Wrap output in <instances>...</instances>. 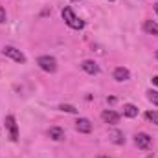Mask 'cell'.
Instances as JSON below:
<instances>
[{
	"mask_svg": "<svg viewBox=\"0 0 158 158\" xmlns=\"http://www.w3.org/2000/svg\"><path fill=\"white\" fill-rule=\"evenodd\" d=\"M61 15H63L64 22H66L72 30H83V28H85V22H83L79 17H76V13L72 11V7H63Z\"/></svg>",
	"mask_w": 158,
	"mask_h": 158,
	"instance_id": "cell-1",
	"label": "cell"
},
{
	"mask_svg": "<svg viewBox=\"0 0 158 158\" xmlns=\"http://www.w3.org/2000/svg\"><path fill=\"white\" fill-rule=\"evenodd\" d=\"M6 22V9L0 6V24H4Z\"/></svg>",
	"mask_w": 158,
	"mask_h": 158,
	"instance_id": "cell-17",
	"label": "cell"
},
{
	"mask_svg": "<svg viewBox=\"0 0 158 158\" xmlns=\"http://www.w3.org/2000/svg\"><path fill=\"white\" fill-rule=\"evenodd\" d=\"M48 136H50L52 140H55V142H61V140H64V131H63L61 127H52V129L48 131Z\"/></svg>",
	"mask_w": 158,
	"mask_h": 158,
	"instance_id": "cell-10",
	"label": "cell"
},
{
	"mask_svg": "<svg viewBox=\"0 0 158 158\" xmlns=\"http://www.w3.org/2000/svg\"><path fill=\"white\" fill-rule=\"evenodd\" d=\"M2 53L6 55V57H9V59H13L15 63H20V64H24L26 63V55L20 52V50H17V48H13V46H4V50H2Z\"/></svg>",
	"mask_w": 158,
	"mask_h": 158,
	"instance_id": "cell-3",
	"label": "cell"
},
{
	"mask_svg": "<svg viewBox=\"0 0 158 158\" xmlns=\"http://www.w3.org/2000/svg\"><path fill=\"white\" fill-rule=\"evenodd\" d=\"M101 119H103L105 123H109V125H116L119 121V114L116 110H109V109H107V110L101 112Z\"/></svg>",
	"mask_w": 158,
	"mask_h": 158,
	"instance_id": "cell-6",
	"label": "cell"
},
{
	"mask_svg": "<svg viewBox=\"0 0 158 158\" xmlns=\"http://www.w3.org/2000/svg\"><path fill=\"white\" fill-rule=\"evenodd\" d=\"M155 11L158 13V4H155Z\"/></svg>",
	"mask_w": 158,
	"mask_h": 158,
	"instance_id": "cell-19",
	"label": "cell"
},
{
	"mask_svg": "<svg viewBox=\"0 0 158 158\" xmlns=\"http://www.w3.org/2000/svg\"><path fill=\"white\" fill-rule=\"evenodd\" d=\"M145 118L149 119L151 123L158 125V110H149V112H145Z\"/></svg>",
	"mask_w": 158,
	"mask_h": 158,
	"instance_id": "cell-14",
	"label": "cell"
},
{
	"mask_svg": "<svg viewBox=\"0 0 158 158\" xmlns=\"http://www.w3.org/2000/svg\"><path fill=\"white\" fill-rule=\"evenodd\" d=\"M81 68H83L86 74H90V76L99 74V66H98L96 61H83V63H81Z\"/></svg>",
	"mask_w": 158,
	"mask_h": 158,
	"instance_id": "cell-7",
	"label": "cell"
},
{
	"mask_svg": "<svg viewBox=\"0 0 158 158\" xmlns=\"http://www.w3.org/2000/svg\"><path fill=\"white\" fill-rule=\"evenodd\" d=\"M153 85H156V86H158V76H155V77H153Z\"/></svg>",
	"mask_w": 158,
	"mask_h": 158,
	"instance_id": "cell-18",
	"label": "cell"
},
{
	"mask_svg": "<svg viewBox=\"0 0 158 158\" xmlns=\"http://www.w3.org/2000/svg\"><path fill=\"white\" fill-rule=\"evenodd\" d=\"M147 99H149L153 105L158 107V92L156 90H147Z\"/></svg>",
	"mask_w": 158,
	"mask_h": 158,
	"instance_id": "cell-15",
	"label": "cell"
},
{
	"mask_svg": "<svg viewBox=\"0 0 158 158\" xmlns=\"http://www.w3.org/2000/svg\"><path fill=\"white\" fill-rule=\"evenodd\" d=\"M134 143H136L138 149H149V145H151V136H149L147 132H138V134L134 136Z\"/></svg>",
	"mask_w": 158,
	"mask_h": 158,
	"instance_id": "cell-5",
	"label": "cell"
},
{
	"mask_svg": "<svg viewBox=\"0 0 158 158\" xmlns=\"http://www.w3.org/2000/svg\"><path fill=\"white\" fill-rule=\"evenodd\" d=\"M37 64L40 66V70H44L48 74H53L57 70V61L53 57H50V55H40L37 59Z\"/></svg>",
	"mask_w": 158,
	"mask_h": 158,
	"instance_id": "cell-2",
	"label": "cell"
},
{
	"mask_svg": "<svg viewBox=\"0 0 158 158\" xmlns=\"http://www.w3.org/2000/svg\"><path fill=\"white\" fill-rule=\"evenodd\" d=\"M59 109H61L63 112H70V114H76V112H77V109H76L74 105H61Z\"/></svg>",
	"mask_w": 158,
	"mask_h": 158,
	"instance_id": "cell-16",
	"label": "cell"
},
{
	"mask_svg": "<svg viewBox=\"0 0 158 158\" xmlns=\"http://www.w3.org/2000/svg\"><path fill=\"white\" fill-rule=\"evenodd\" d=\"M110 138H112V142H114V143H118V145H121V143H125L123 132H119V131H112V132H110Z\"/></svg>",
	"mask_w": 158,
	"mask_h": 158,
	"instance_id": "cell-13",
	"label": "cell"
},
{
	"mask_svg": "<svg viewBox=\"0 0 158 158\" xmlns=\"http://www.w3.org/2000/svg\"><path fill=\"white\" fill-rule=\"evenodd\" d=\"M123 116L125 118H136L138 116V107H134L132 103L123 105Z\"/></svg>",
	"mask_w": 158,
	"mask_h": 158,
	"instance_id": "cell-11",
	"label": "cell"
},
{
	"mask_svg": "<svg viewBox=\"0 0 158 158\" xmlns=\"http://www.w3.org/2000/svg\"><path fill=\"white\" fill-rule=\"evenodd\" d=\"M143 30H145L149 35H158V24L155 20H145V22H143Z\"/></svg>",
	"mask_w": 158,
	"mask_h": 158,
	"instance_id": "cell-12",
	"label": "cell"
},
{
	"mask_svg": "<svg viewBox=\"0 0 158 158\" xmlns=\"http://www.w3.org/2000/svg\"><path fill=\"white\" fill-rule=\"evenodd\" d=\"M112 77L116 79V81H129V79H131V72H129L127 68L119 66V68H116V70H114Z\"/></svg>",
	"mask_w": 158,
	"mask_h": 158,
	"instance_id": "cell-9",
	"label": "cell"
},
{
	"mask_svg": "<svg viewBox=\"0 0 158 158\" xmlns=\"http://www.w3.org/2000/svg\"><path fill=\"white\" fill-rule=\"evenodd\" d=\"M76 129L79 132H83V134H88L92 131V123H90V119H86V118H79L76 121Z\"/></svg>",
	"mask_w": 158,
	"mask_h": 158,
	"instance_id": "cell-8",
	"label": "cell"
},
{
	"mask_svg": "<svg viewBox=\"0 0 158 158\" xmlns=\"http://www.w3.org/2000/svg\"><path fill=\"white\" fill-rule=\"evenodd\" d=\"M6 129H7V132H9L11 142H17V140H19V127H17V119H15L13 114L6 116Z\"/></svg>",
	"mask_w": 158,
	"mask_h": 158,
	"instance_id": "cell-4",
	"label": "cell"
},
{
	"mask_svg": "<svg viewBox=\"0 0 158 158\" xmlns=\"http://www.w3.org/2000/svg\"><path fill=\"white\" fill-rule=\"evenodd\" d=\"M156 59H158V52H156Z\"/></svg>",
	"mask_w": 158,
	"mask_h": 158,
	"instance_id": "cell-20",
	"label": "cell"
},
{
	"mask_svg": "<svg viewBox=\"0 0 158 158\" xmlns=\"http://www.w3.org/2000/svg\"><path fill=\"white\" fill-rule=\"evenodd\" d=\"M99 158H107V156H99Z\"/></svg>",
	"mask_w": 158,
	"mask_h": 158,
	"instance_id": "cell-21",
	"label": "cell"
}]
</instances>
